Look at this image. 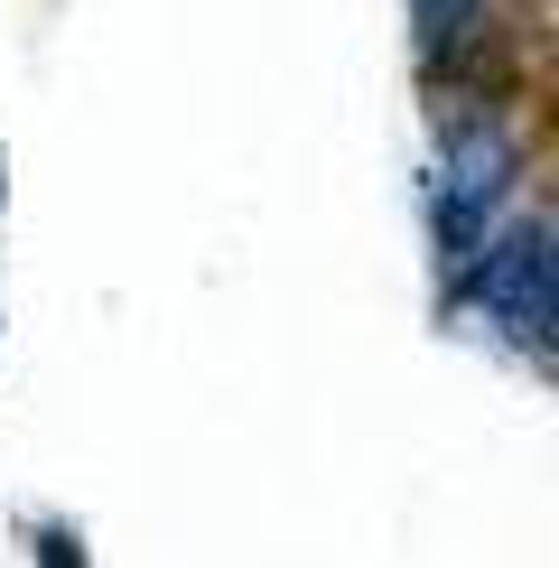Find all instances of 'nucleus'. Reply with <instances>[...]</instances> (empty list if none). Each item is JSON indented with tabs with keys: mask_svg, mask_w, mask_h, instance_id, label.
I'll list each match as a JSON object with an SVG mask.
<instances>
[{
	"mask_svg": "<svg viewBox=\"0 0 559 568\" xmlns=\"http://www.w3.org/2000/svg\"><path fill=\"white\" fill-rule=\"evenodd\" d=\"M476 252H485V243H476ZM476 307H485V317H495L504 336L531 354V364H550V354H559V252H550V224H541V215L485 252V271H476Z\"/></svg>",
	"mask_w": 559,
	"mask_h": 568,
	"instance_id": "obj_1",
	"label": "nucleus"
},
{
	"mask_svg": "<svg viewBox=\"0 0 559 568\" xmlns=\"http://www.w3.org/2000/svg\"><path fill=\"white\" fill-rule=\"evenodd\" d=\"M512 169H522V150H512L504 122L448 131V159H438V205H429L438 252H448V262H466V252L495 233V215L512 205Z\"/></svg>",
	"mask_w": 559,
	"mask_h": 568,
	"instance_id": "obj_2",
	"label": "nucleus"
},
{
	"mask_svg": "<svg viewBox=\"0 0 559 568\" xmlns=\"http://www.w3.org/2000/svg\"><path fill=\"white\" fill-rule=\"evenodd\" d=\"M476 10H485V0H410V19H419L429 47H457L466 29H476Z\"/></svg>",
	"mask_w": 559,
	"mask_h": 568,
	"instance_id": "obj_3",
	"label": "nucleus"
}]
</instances>
